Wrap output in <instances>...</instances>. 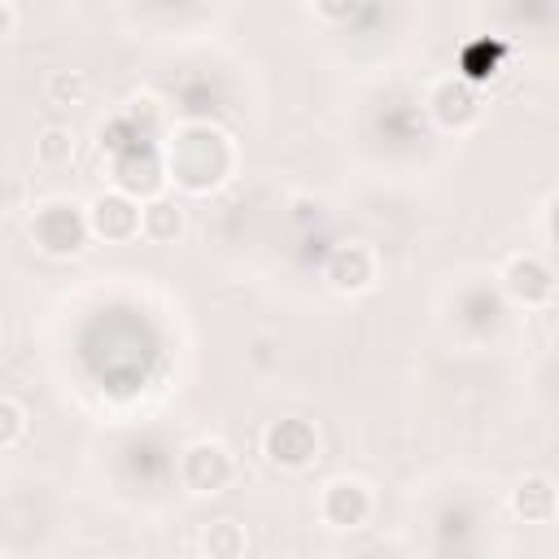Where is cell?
Masks as SVG:
<instances>
[{
    "label": "cell",
    "mask_w": 559,
    "mask_h": 559,
    "mask_svg": "<svg viewBox=\"0 0 559 559\" xmlns=\"http://www.w3.org/2000/svg\"><path fill=\"white\" fill-rule=\"evenodd\" d=\"M140 236L153 245H170L183 236V205L175 197H148L140 205Z\"/></svg>",
    "instance_id": "cell-9"
},
{
    "label": "cell",
    "mask_w": 559,
    "mask_h": 559,
    "mask_svg": "<svg viewBox=\"0 0 559 559\" xmlns=\"http://www.w3.org/2000/svg\"><path fill=\"white\" fill-rule=\"evenodd\" d=\"M231 144L210 131V127H183L175 140H170V179L192 188V192H205L214 183L227 179V166L210 162V153H227Z\"/></svg>",
    "instance_id": "cell-1"
},
{
    "label": "cell",
    "mask_w": 559,
    "mask_h": 559,
    "mask_svg": "<svg viewBox=\"0 0 559 559\" xmlns=\"http://www.w3.org/2000/svg\"><path fill=\"white\" fill-rule=\"evenodd\" d=\"M13 26H17V9L0 0V39H9V35H13Z\"/></svg>",
    "instance_id": "cell-15"
},
{
    "label": "cell",
    "mask_w": 559,
    "mask_h": 559,
    "mask_svg": "<svg viewBox=\"0 0 559 559\" xmlns=\"http://www.w3.org/2000/svg\"><path fill=\"white\" fill-rule=\"evenodd\" d=\"M502 288L520 306H550L555 301V271L537 253H511L502 266Z\"/></svg>",
    "instance_id": "cell-5"
},
{
    "label": "cell",
    "mask_w": 559,
    "mask_h": 559,
    "mask_svg": "<svg viewBox=\"0 0 559 559\" xmlns=\"http://www.w3.org/2000/svg\"><path fill=\"white\" fill-rule=\"evenodd\" d=\"M323 275H328V284L336 293H367L376 284V253L367 245H358V240L341 245V249H332Z\"/></svg>",
    "instance_id": "cell-8"
},
{
    "label": "cell",
    "mask_w": 559,
    "mask_h": 559,
    "mask_svg": "<svg viewBox=\"0 0 559 559\" xmlns=\"http://www.w3.org/2000/svg\"><path fill=\"white\" fill-rule=\"evenodd\" d=\"M511 507H515V515L546 524V520L555 515V480H550V476H524V480L511 489Z\"/></svg>",
    "instance_id": "cell-10"
},
{
    "label": "cell",
    "mask_w": 559,
    "mask_h": 559,
    "mask_svg": "<svg viewBox=\"0 0 559 559\" xmlns=\"http://www.w3.org/2000/svg\"><path fill=\"white\" fill-rule=\"evenodd\" d=\"M87 231L118 245V240H135L140 236V201L127 197V192H100L92 205H87Z\"/></svg>",
    "instance_id": "cell-3"
},
{
    "label": "cell",
    "mask_w": 559,
    "mask_h": 559,
    "mask_svg": "<svg viewBox=\"0 0 559 559\" xmlns=\"http://www.w3.org/2000/svg\"><path fill=\"white\" fill-rule=\"evenodd\" d=\"M201 542H205L210 559H245V550H249V537H245V528L236 520H214Z\"/></svg>",
    "instance_id": "cell-11"
},
{
    "label": "cell",
    "mask_w": 559,
    "mask_h": 559,
    "mask_svg": "<svg viewBox=\"0 0 559 559\" xmlns=\"http://www.w3.org/2000/svg\"><path fill=\"white\" fill-rule=\"evenodd\" d=\"M35 162L48 170H61L74 162V131L70 127H44L35 140Z\"/></svg>",
    "instance_id": "cell-12"
},
{
    "label": "cell",
    "mask_w": 559,
    "mask_h": 559,
    "mask_svg": "<svg viewBox=\"0 0 559 559\" xmlns=\"http://www.w3.org/2000/svg\"><path fill=\"white\" fill-rule=\"evenodd\" d=\"M319 13H328V17H349V13H354V4H323Z\"/></svg>",
    "instance_id": "cell-16"
},
{
    "label": "cell",
    "mask_w": 559,
    "mask_h": 559,
    "mask_svg": "<svg viewBox=\"0 0 559 559\" xmlns=\"http://www.w3.org/2000/svg\"><path fill=\"white\" fill-rule=\"evenodd\" d=\"M26 437V406L17 397H0V450L17 445Z\"/></svg>",
    "instance_id": "cell-14"
},
{
    "label": "cell",
    "mask_w": 559,
    "mask_h": 559,
    "mask_svg": "<svg viewBox=\"0 0 559 559\" xmlns=\"http://www.w3.org/2000/svg\"><path fill=\"white\" fill-rule=\"evenodd\" d=\"M31 236H35V245H39L44 253H79L92 231H87V214H79L74 201H61V197H57V201L35 205V214H31Z\"/></svg>",
    "instance_id": "cell-2"
},
{
    "label": "cell",
    "mask_w": 559,
    "mask_h": 559,
    "mask_svg": "<svg viewBox=\"0 0 559 559\" xmlns=\"http://www.w3.org/2000/svg\"><path fill=\"white\" fill-rule=\"evenodd\" d=\"M44 92L52 105H79L87 96V74L83 70H52L44 79Z\"/></svg>",
    "instance_id": "cell-13"
},
{
    "label": "cell",
    "mask_w": 559,
    "mask_h": 559,
    "mask_svg": "<svg viewBox=\"0 0 559 559\" xmlns=\"http://www.w3.org/2000/svg\"><path fill=\"white\" fill-rule=\"evenodd\" d=\"M197 559H210V555H197Z\"/></svg>",
    "instance_id": "cell-17"
},
{
    "label": "cell",
    "mask_w": 559,
    "mask_h": 559,
    "mask_svg": "<svg viewBox=\"0 0 559 559\" xmlns=\"http://www.w3.org/2000/svg\"><path fill=\"white\" fill-rule=\"evenodd\" d=\"M319 450V437L310 428V419H275L266 428V454L280 467H306Z\"/></svg>",
    "instance_id": "cell-7"
},
{
    "label": "cell",
    "mask_w": 559,
    "mask_h": 559,
    "mask_svg": "<svg viewBox=\"0 0 559 559\" xmlns=\"http://www.w3.org/2000/svg\"><path fill=\"white\" fill-rule=\"evenodd\" d=\"M319 515L332 528H358L371 515V489L362 480H354V476H336L319 493Z\"/></svg>",
    "instance_id": "cell-6"
},
{
    "label": "cell",
    "mask_w": 559,
    "mask_h": 559,
    "mask_svg": "<svg viewBox=\"0 0 559 559\" xmlns=\"http://www.w3.org/2000/svg\"><path fill=\"white\" fill-rule=\"evenodd\" d=\"M179 476L192 493H218L231 480V454L223 441H192L179 459Z\"/></svg>",
    "instance_id": "cell-4"
}]
</instances>
